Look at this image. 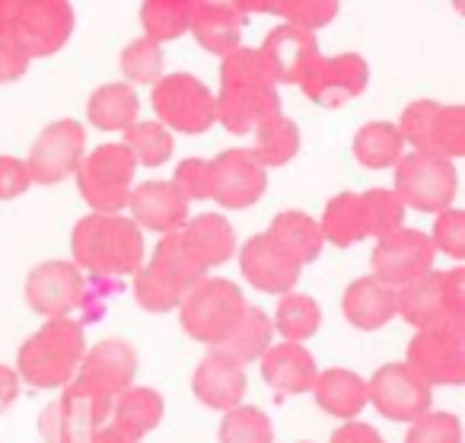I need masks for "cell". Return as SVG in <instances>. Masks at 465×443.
Masks as SVG:
<instances>
[{"label":"cell","mask_w":465,"mask_h":443,"mask_svg":"<svg viewBox=\"0 0 465 443\" xmlns=\"http://www.w3.org/2000/svg\"><path fill=\"white\" fill-rule=\"evenodd\" d=\"M265 150L268 160H284L293 154V128L291 122H272L265 128Z\"/></svg>","instance_id":"obj_18"},{"label":"cell","mask_w":465,"mask_h":443,"mask_svg":"<svg viewBox=\"0 0 465 443\" xmlns=\"http://www.w3.org/2000/svg\"><path fill=\"white\" fill-rule=\"evenodd\" d=\"M223 166H230V173L220 179V198L226 205H249V198L262 188L255 169L246 160H223Z\"/></svg>","instance_id":"obj_13"},{"label":"cell","mask_w":465,"mask_h":443,"mask_svg":"<svg viewBox=\"0 0 465 443\" xmlns=\"http://www.w3.org/2000/svg\"><path fill=\"white\" fill-rule=\"evenodd\" d=\"M156 109L175 122V128L201 131L211 118V99H207L204 86L192 77H169L166 84L156 90Z\"/></svg>","instance_id":"obj_5"},{"label":"cell","mask_w":465,"mask_h":443,"mask_svg":"<svg viewBox=\"0 0 465 443\" xmlns=\"http://www.w3.org/2000/svg\"><path fill=\"white\" fill-rule=\"evenodd\" d=\"M281 0H236V10L246 14H278Z\"/></svg>","instance_id":"obj_20"},{"label":"cell","mask_w":465,"mask_h":443,"mask_svg":"<svg viewBox=\"0 0 465 443\" xmlns=\"http://www.w3.org/2000/svg\"><path fill=\"white\" fill-rule=\"evenodd\" d=\"M395 150H399V137H395L386 125H373V128H367L357 137V156L373 163V166L389 163L395 156Z\"/></svg>","instance_id":"obj_16"},{"label":"cell","mask_w":465,"mask_h":443,"mask_svg":"<svg viewBox=\"0 0 465 443\" xmlns=\"http://www.w3.org/2000/svg\"><path fill=\"white\" fill-rule=\"evenodd\" d=\"M14 4L16 0H0V39L10 35V16H14Z\"/></svg>","instance_id":"obj_22"},{"label":"cell","mask_w":465,"mask_h":443,"mask_svg":"<svg viewBox=\"0 0 465 443\" xmlns=\"http://www.w3.org/2000/svg\"><path fill=\"white\" fill-rule=\"evenodd\" d=\"M80 144L77 128H54L42 137L39 154H35V169H39V179H61L67 166L74 163V150Z\"/></svg>","instance_id":"obj_10"},{"label":"cell","mask_w":465,"mask_h":443,"mask_svg":"<svg viewBox=\"0 0 465 443\" xmlns=\"http://www.w3.org/2000/svg\"><path fill=\"white\" fill-rule=\"evenodd\" d=\"M74 10L67 0H16L10 35L23 55H48L71 35Z\"/></svg>","instance_id":"obj_1"},{"label":"cell","mask_w":465,"mask_h":443,"mask_svg":"<svg viewBox=\"0 0 465 443\" xmlns=\"http://www.w3.org/2000/svg\"><path fill=\"white\" fill-rule=\"evenodd\" d=\"M268 65L259 52H236L223 67V118L232 131L246 128V118L255 112V99L274 103L268 93Z\"/></svg>","instance_id":"obj_2"},{"label":"cell","mask_w":465,"mask_h":443,"mask_svg":"<svg viewBox=\"0 0 465 443\" xmlns=\"http://www.w3.org/2000/svg\"><path fill=\"white\" fill-rule=\"evenodd\" d=\"M122 65H124V71H128V77L153 80L156 74H160V67H163V55H160V48H156L153 39H137V42H131V45H128Z\"/></svg>","instance_id":"obj_15"},{"label":"cell","mask_w":465,"mask_h":443,"mask_svg":"<svg viewBox=\"0 0 465 443\" xmlns=\"http://www.w3.org/2000/svg\"><path fill=\"white\" fill-rule=\"evenodd\" d=\"M124 173H128V160L124 154H118V147H105V154H99L90 166V176H86V192L96 205H118L122 198V182Z\"/></svg>","instance_id":"obj_8"},{"label":"cell","mask_w":465,"mask_h":443,"mask_svg":"<svg viewBox=\"0 0 465 443\" xmlns=\"http://www.w3.org/2000/svg\"><path fill=\"white\" fill-rule=\"evenodd\" d=\"M23 169L16 166V163H7V160H0V195H14L23 188Z\"/></svg>","instance_id":"obj_19"},{"label":"cell","mask_w":465,"mask_h":443,"mask_svg":"<svg viewBox=\"0 0 465 443\" xmlns=\"http://www.w3.org/2000/svg\"><path fill=\"white\" fill-rule=\"evenodd\" d=\"M141 20L153 42L175 39V35H182L188 29L192 0H143Z\"/></svg>","instance_id":"obj_9"},{"label":"cell","mask_w":465,"mask_h":443,"mask_svg":"<svg viewBox=\"0 0 465 443\" xmlns=\"http://www.w3.org/2000/svg\"><path fill=\"white\" fill-rule=\"evenodd\" d=\"M281 16H287V23L297 29H319L338 14V0H281L278 7Z\"/></svg>","instance_id":"obj_12"},{"label":"cell","mask_w":465,"mask_h":443,"mask_svg":"<svg viewBox=\"0 0 465 443\" xmlns=\"http://www.w3.org/2000/svg\"><path fill=\"white\" fill-rule=\"evenodd\" d=\"M401 188H405L408 198L418 201L420 207H437L450 198L452 173L446 163L418 156V160H408L405 166H401Z\"/></svg>","instance_id":"obj_7"},{"label":"cell","mask_w":465,"mask_h":443,"mask_svg":"<svg viewBox=\"0 0 465 443\" xmlns=\"http://www.w3.org/2000/svg\"><path fill=\"white\" fill-rule=\"evenodd\" d=\"M131 141H134L137 150H143V160L147 163H160L169 156V137L163 135L156 125H147V128L131 131Z\"/></svg>","instance_id":"obj_17"},{"label":"cell","mask_w":465,"mask_h":443,"mask_svg":"<svg viewBox=\"0 0 465 443\" xmlns=\"http://www.w3.org/2000/svg\"><path fill=\"white\" fill-rule=\"evenodd\" d=\"M367 84V65L354 55H344L335 61H312V67L306 71V90L310 96H316L319 103H331V96L338 93V103L341 96H351L361 86Z\"/></svg>","instance_id":"obj_6"},{"label":"cell","mask_w":465,"mask_h":443,"mask_svg":"<svg viewBox=\"0 0 465 443\" xmlns=\"http://www.w3.org/2000/svg\"><path fill=\"white\" fill-rule=\"evenodd\" d=\"M188 29L198 35L207 52H236L242 14L236 10V0H192Z\"/></svg>","instance_id":"obj_3"},{"label":"cell","mask_w":465,"mask_h":443,"mask_svg":"<svg viewBox=\"0 0 465 443\" xmlns=\"http://www.w3.org/2000/svg\"><path fill=\"white\" fill-rule=\"evenodd\" d=\"M443 243L450 246V249H459V217L456 214L443 220Z\"/></svg>","instance_id":"obj_21"},{"label":"cell","mask_w":465,"mask_h":443,"mask_svg":"<svg viewBox=\"0 0 465 443\" xmlns=\"http://www.w3.org/2000/svg\"><path fill=\"white\" fill-rule=\"evenodd\" d=\"M137 211H141L143 220L163 227V224H173V220H179L182 205L175 201V195L169 192V188L147 186L141 195H137Z\"/></svg>","instance_id":"obj_14"},{"label":"cell","mask_w":465,"mask_h":443,"mask_svg":"<svg viewBox=\"0 0 465 443\" xmlns=\"http://www.w3.org/2000/svg\"><path fill=\"white\" fill-rule=\"evenodd\" d=\"M134 112L137 99L124 86H109L93 99V118L99 122V128H122L134 118Z\"/></svg>","instance_id":"obj_11"},{"label":"cell","mask_w":465,"mask_h":443,"mask_svg":"<svg viewBox=\"0 0 465 443\" xmlns=\"http://www.w3.org/2000/svg\"><path fill=\"white\" fill-rule=\"evenodd\" d=\"M262 58H265L268 71H272L274 77H281V80L306 77V71H310L312 61H316V39H312V33H306V29L281 26L268 35Z\"/></svg>","instance_id":"obj_4"}]
</instances>
